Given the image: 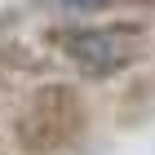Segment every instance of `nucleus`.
I'll list each match as a JSON object with an SVG mask.
<instances>
[{
	"label": "nucleus",
	"mask_w": 155,
	"mask_h": 155,
	"mask_svg": "<svg viewBox=\"0 0 155 155\" xmlns=\"http://www.w3.org/2000/svg\"><path fill=\"white\" fill-rule=\"evenodd\" d=\"M89 97L67 80H45L13 115V146L22 155H67L89 137Z\"/></svg>",
	"instance_id": "nucleus-1"
},
{
	"label": "nucleus",
	"mask_w": 155,
	"mask_h": 155,
	"mask_svg": "<svg viewBox=\"0 0 155 155\" xmlns=\"http://www.w3.org/2000/svg\"><path fill=\"white\" fill-rule=\"evenodd\" d=\"M146 27L142 22H84V27H53L49 45L67 62H75L89 80L124 75L146 58Z\"/></svg>",
	"instance_id": "nucleus-2"
},
{
	"label": "nucleus",
	"mask_w": 155,
	"mask_h": 155,
	"mask_svg": "<svg viewBox=\"0 0 155 155\" xmlns=\"http://www.w3.org/2000/svg\"><path fill=\"white\" fill-rule=\"evenodd\" d=\"M146 120H155V71L151 75H137V80L124 89L120 111H115L120 129H137V124H146Z\"/></svg>",
	"instance_id": "nucleus-3"
},
{
	"label": "nucleus",
	"mask_w": 155,
	"mask_h": 155,
	"mask_svg": "<svg viewBox=\"0 0 155 155\" xmlns=\"http://www.w3.org/2000/svg\"><path fill=\"white\" fill-rule=\"evenodd\" d=\"M45 5H53L62 13H111V9L133 5V0H45Z\"/></svg>",
	"instance_id": "nucleus-4"
}]
</instances>
